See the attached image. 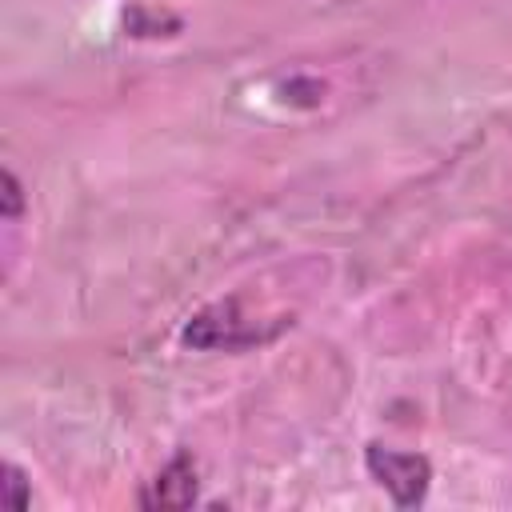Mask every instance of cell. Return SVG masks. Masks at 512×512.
I'll list each match as a JSON object with an SVG mask.
<instances>
[{"instance_id": "obj_4", "label": "cell", "mask_w": 512, "mask_h": 512, "mask_svg": "<svg viewBox=\"0 0 512 512\" xmlns=\"http://www.w3.org/2000/svg\"><path fill=\"white\" fill-rule=\"evenodd\" d=\"M20 204H24L20 184H16V176H12V172H4V216H8V220H16V216H20Z\"/></svg>"}, {"instance_id": "obj_3", "label": "cell", "mask_w": 512, "mask_h": 512, "mask_svg": "<svg viewBox=\"0 0 512 512\" xmlns=\"http://www.w3.org/2000/svg\"><path fill=\"white\" fill-rule=\"evenodd\" d=\"M4 476H8V480H4V488H8V504H12V508H28V496H24V472H20L16 464H8Z\"/></svg>"}, {"instance_id": "obj_2", "label": "cell", "mask_w": 512, "mask_h": 512, "mask_svg": "<svg viewBox=\"0 0 512 512\" xmlns=\"http://www.w3.org/2000/svg\"><path fill=\"white\" fill-rule=\"evenodd\" d=\"M196 500V464L180 452L156 480H152V492H144V504L148 508H184Z\"/></svg>"}, {"instance_id": "obj_1", "label": "cell", "mask_w": 512, "mask_h": 512, "mask_svg": "<svg viewBox=\"0 0 512 512\" xmlns=\"http://www.w3.org/2000/svg\"><path fill=\"white\" fill-rule=\"evenodd\" d=\"M368 460V472L388 488V496L400 504V508H412L424 500L428 492V480H432V464L416 452H396V448H384V444H368L364 452Z\"/></svg>"}]
</instances>
